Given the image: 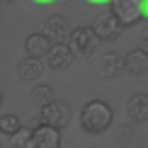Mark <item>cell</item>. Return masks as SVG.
Segmentation results:
<instances>
[{"label": "cell", "mask_w": 148, "mask_h": 148, "mask_svg": "<svg viewBox=\"0 0 148 148\" xmlns=\"http://www.w3.org/2000/svg\"><path fill=\"white\" fill-rule=\"evenodd\" d=\"M41 34H44L51 44H66V39H68V34H71V24H68V20H66L63 15H51L44 22V32Z\"/></svg>", "instance_id": "cell-6"}, {"label": "cell", "mask_w": 148, "mask_h": 148, "mask_svg": "<svg viewBox=\"0 0 148 148\" xmlns=\"http://www.w3.org/2000/svg\"><path fill=\"white\" fill-rule=\"evenodd\" d=\"M121 63H124V71H129L131 75H143V73H148V56L141 49H131L126 56H121Z\"/></svg>", "instance_id": "cell-10"}, {"label": "cell", "mask_w": 148, "mask_h": 148, "mask_svg": "<svg viewBox=\"0 0 148 148\" xmlns=\"http://www.w3.org/2000/svg\"><path fill=\"white\" fill-rule=\"evenodd\" d=\"M0 148H3V146H0Z\"/></svg>", "instance_id": "cell-24"}, {"label": "cell", "mask_w": 148, "mask_h": 148, "mask_svg": "<svg viewBox=\"0 0 148 148\" xmlns=\"http://www.w3.org/2000/svg\"><path fill=\"white\" fill-rule=\"evenodd\" d=\"M85 3H90V5H109L112 0H85Z\"/></svg>", "instance_id": "cell-19"}, {"label": "cell", "mask_w": 148, "mask_h": 148, "mask_svg": "<svg viewBox=\"0 0 148 148\" xmlns=\"http://www.w3.org/2000/svg\"><path fill=\"white\" fill-rule=\"evenodd\" d=\"M34 5H51V3H56V0H32Z\"/></svg>", "instance_id": "cell-21"}, {"label": "cell", "mask_w": 148, "mask_h": 148, "mask_svg": "<svg viewBox=\"0 0 148 148\" xmlns=\"http://www.w3.org/2000/svg\"><path fill=\"white\" fill-rule=\"evenodd\" d=\"M51 46L53 44L41 32H34V34H29L27 39H24V51H27V56H32V58H46V53L51 51Z\"/></svg>", "instance_id": "cell-9"}, {"label": "cell", "mask_w": 148, "mask_h": 148, "mask_svg": "<svg viewBox=\"0 0 148 148\" xmlns=\"http://www.w3.org/2000/svg\"><path fill=\"white\" fill-rule=\"evenodd\" d=\"M116 136H119L121 143H129V141L134 138V131H131V126H129V124H121L119 131H116Z\"/></svg>", "instance_id": "cell-17"}, {"label": "cell", "mask_w": 148, "mask_h": 148, "mask_svg": "<svg viewBox=\"0 0 148 148\" xmlns=\"http://www.w3.org/2000/svg\"><path fill=\"white\" fill-rule=\"evenodd\" d=\"M73 58L75 56L71 53V49L66 44H53L51 51L46 53V66L53 68V71H63V68H68V66L73 63Z\"/></svg>", "instance_id": "cell-8"}, {"label": "cell", "mask_w": 148, "mask_h": 148, "mask_svg": "<svg viewBox=\"0 0 148 148\" xmlns=\"http://www.w3.org/2000/svg\"><path fill=\"white\" fill-rule=\"evenodd\" d=\"M114 124V109L109 107L104 100H90L85 102L83 112H80V126L85 134L100 136L109 126Z\"/></svg>", "instance_id": "cell-1"}, {"label": "cell", "mask_w": 148, "mask_h": 148, "mask_svg": "<svg viewBox=\"0 0 148 148\" xmlns=\"http://www.w3.org/2000/svg\"><path fill=\"white\" fill-rule=\"evenodd\" d=\"M36 119L41 121V124H46V126H53V129H63V126H68V121H71V107L66 102H61V100H51L49 104H44V107H39V116Z\"/></svg>", "instance_id": "cell-3"}, {"label": "cell", "mask_w": 148, "mask_h": 148, "mask_svg": "<svg viewBox=\"0 0 148 148\" xmlns=\"http://www.w3.org/2000/svg\"><path fill=\"white\" fill-rule=\"evenodd\" d=\"M138 49H141V51H143L146 56H148V27L143 29V34H141V46H138Z\"/></svg>", "instance_id": "cell-18"}, {"label": "cell", "mask_w": 148, "mask_h": 148, "mask_svg": "<svg viewBox=\"0 0 148 148\" xmlns=\"http://www.w3.org/2000/svg\"><path fill=\"white\" fill-rule=\"evenodd\" d=\"M0 104H3V90H0Z\"/></svg>", "instance_id": "cell-23"}, {"label": "cell", "mask_w": 148, "mask_h": 148, "mask_svg": "<svg viewBox=\"0 0 148 148\" xmlns=\"http://www.w3.org/2000/svg\"><path fill=\"white\" fill-rule=\"evenodd\" d=\"M10 138H12V148H32V129L22 124Z\"/></svg>", "instance_id": "cell-16"}, {"label": "cell", "mask_w": 148, "mask_h": 148, "mask_svg": "<svg viewBox=\"0 0 148 148\" xmlns=\"http://www.w3.org/2000/svg\"><path fill=\"white\" fill-rule=\"evenodd\" d=\"M119 73H124V63L116 51H104L100 56V75L102 78H116Z\"/></svg>", "instance_id": "cell-12"}, {"label": "cell", "mask_w": 148, "mask_h": 148, "mask_svg": "<svg viewBox=\"0 0 148 148\" xmlns=\"http://www.w3.org/2000/svg\"><path fill=\"white\" fill-rule=\"evenodd\" d=\"M141 10H143V17L148 20V0H143V3H141Z\"/></svg>", "instance_id": "cell-20"}, {"label": "cell", "mask_w": 148, "mask_h": 148, "mask_svg": "<svg viewBox=\"0 0 148 148\" xmlns=\"http://www.w3.org/2000/svg\"><path fill=\"white\" fill-rule=\"evenodd\" d=\"M143 0H112V15L121 22V27H134L143 20V10H141Z\"/></svg>", "instance_id": "cell-5"}, {"label": "cell", "mask_w": 148, "mask_h": 148, "mask_svg": "<svg viewBox=\"0 0 148 148\" xmlns=\"http://www.w3.org/2000/svg\"><path fill=\"white\" fill-rule=\"evenodd\" d=\"M32 148H61V131L53 126L39 124L32 129Z\"/></svg>", "instance_id": "cell-7"}, {"label": "cell", "mask_w": 148, "mask_h": 148, "mask_svg": "<svg viewBox=\"0 0 148 148\" xmlns=\"http://www.w3.org/2000/svg\"><path fill=\"white\" fill-rule=\"evenodd\" d=\"M41 73H44V63H41V58L24 56L20 63H17V75H20L24 83H32V80H36Z\"/></svg>", "instance_id": "cell-13"}, {"label": "cell", "mask_w": 148, "mask_h": 148, "mask_svg": "<svg viewBox=\"0 0 148 148\" xmlns=\"http://www.w3.org/2000/svg\"><path fill=\"white\" fill-rule=\"evenodd\" d=\"M66 46L71 49L73 56H80V58H90L97 53V49H100V39L95 36L90 27H75L71 29L68 39H66Z\"/></svg>", "instance_id": "cell-2"}, {"label": "cell", "mask_w": 148, "mask_h": 148, "mask_svg": "<svg viewBox=\"0 0 148 148\" xmlns=\"http://www.w3.org/2000/svg\"><path fill=\"white\" fill-rule=\"evenodd\" d=\"M20 126H22V121H20V116H17V114L8 112V114L0 116V134H3V136H12Z\"/></svg>", "instance_id": "cell-15"}, {"label": "cell", "mask_w": 148, "mask_h": 148, "mask_svg": "<svg viewBox=\"0 0 148 148\" xmlns=\"http://www.w3.org/2000/svg\"><path fill=\"white\" fill-rule=\"evenodd\" d=\"M126 114L134 121H148V95L146 92H136L129 97L126 102Z\"/></svg>", "instance_id": "cell-11"}, {"label": "cell", "mask_w": 148, "mask_h": 148, "mask_svg": "<svg viewBox=\"0 0 148 148\" xmlns=\"http://www.w3.org/2000/svg\"><path fill=\"white\" fill-rule=\"evenodd\" d=\"M3 5H12V3H17V0H0Z\"/></svg>", "instance_id": "cell-22"}, {"label": "cell", "mask_w": 148, "mask_h": 148, "mask_svg": "<svg viewBox=\"0 0 148 148\" xmlns=\"http://www.w3.org/2000/svg\"><path fill=\"white\" fill-rule=\"evenodd\" d=\"M32 104H36V107H44V104H49L51 100H56L53 97V88L51 85H36V88L32 90Z\"/></svg>", "instance_id": "cell-14"}, {"label": "cell", "mask_w": 148, "mask_h": 148, "mask_svg": "<svg viewBox=\"0 0 148 148\" xmlns=\"http://www.w3.org/2000/svg\"><path fill=\"white\" fill-rule=\"evenodd\" d=\"M92 32H95V36L100 41H114V39H119L121 34H124V27H121V22L116 20V17L112 15L109 10H104L100 12V15L95 17V22H92Z\"/></svg>", "instance_id": "cell-4"}]
</instances>
